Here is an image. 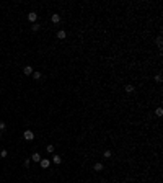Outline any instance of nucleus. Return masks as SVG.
Returning a JSON list of instances; mask_svg holds the SVG:
<instances>
[{
    "label": "nucleus",
    "instance_id": "nucleus-1",
    "mask_svg": "<svg viewBox=\"0 0 163 183\" xmlns=\"http://www.w3.org/2000/svg\"><path fill=\"white\" fill-rule=\"evenodd\" d=\"M23 137H25V141H33V139H34V132L28 129V131L23 132Z\"/></svg>",
    "mask_w": 163,
    "mask_h": 183
},
{
    "label": "nucleus",
    "instance_id": "nucleus-2",
    "mask_svg": "<svg viewBox=\"0 0 163 183\" xmlns=\"http://www.w3.org/2000/svg\"><path fill=\"white\" fill-rule=\"evenodd\" d=\"M28 20H29L31 23H36V20H38V13H36V11H29V13H28Z\"/></svg>",
    "mask_w": 163,
    "mask_h": 183
},
{
    "label": "nucleus",
    "instance_id": "nucleus-3",
    "mask_svg": "<svg viewBox=\"0 0 163 183\" xmlns=\"http://www.w3.org/2000/svg\"><path fill=\"white\" fill-rule=\"evenodd\" d=\"M23 74L25 75H33V67L31 65H25L23 67Z\"/></svg>",
    "mask_w": 163,
    "mask_h": 183
},
{
    "label": "nucleus",
    "instance_id": "nucleus-4",
    "mask_svg": "<svg viewBox=\"0 0 163 183\" xmlns=\"http://www.w3.org/2000/svg\"><path fill=\"white\" fill-rule=\"evenodd\" d=\"M39 165H41L43 168H49V165H51V162H49V159H41V162H39Z\"/></svg>",
    "mask_w": 163,
    "mask_h": 183
},
{
    "label": "nucleus",
    "instance_id": "nucleus-5",
    "mask_svg": "<svg viewBox=\"0 0 163 183\" xmlns=\"http://www.w3.org/2000/svg\"><path fill=\"white\" fill-rule=\"evenodd\" d=\"M93 170H95V172H101V170H104V165L101 164V162H96L95 167H93Z\"/></svg>",
    "mask_w": 163,
    "mask_h": 183
},
{
    "label": "nucleus",
    "instance_id": "nucleus-6",
    "mask_svg": "<svg viewBox=\"0 0 163 183\" xmlns=\"http://www.w3.org/2000/svg\"><path fill=\"white\" fill-rule=\"evenodd\" d=\"M57 38H59V39H65V38H67V33H65L64 29H59V31H57Z\"/></svg>",
    "mask_w": 163,
    "mask_h": 183
},
{
    "label": "nucleus",
    "instance_id": "nucleus-7",
    "mask_svg": "<svg viewBox=\"0 0 163 183\" xmlns=\"http://www.w3.org/2000/svg\"><path fill=\"white\" fill-rule=\"evenodd\" d=\"M52 162H54V164H62V157L60 155H52Z\"/></svg>",
    "mask_w": 163,
    "mask_h": 183
},
{
    "label": "nucleus",
    "instance_id": "nucleus-8",
    "mask_svg": "<svg viewBox=\"0 0 163 183\" xmlns=\"http://www.w3.org/2000/svg\"><path fill=\"white\" fill-rule=\"evenodd\" d=\"M51 20H52V23H59V21H60V15H59V13H54V15L51 17Z\"/></svg>",
    "mask_w": 163,
    "mask_h": 183
},
{
    "label": "nucleus",
    "instance_id": "nucleus-9",
    "mask_svg": "<svg viewBox=\"0 0 163 183\" xmlns=\"http://www.w3.org/2000/svg\"><path fill=\"white\" fill-rule=\"evenodd\" d=\"M31 160H33V162H41V155H39L38 152H34V154L31 155Z\"/></svg>",
    "mask_w": 163,
    "mask_h": 183
},
{
    "label": "nucleus",
    "instance_id": "nucleus-10",
    "mask_svg": "<svg viewBox=\"0 0 163 183\" xmlns=\"http://www.w3.org/2000/svg\"><path fill=\"white\" fill-rule=\"evenodd\" d=\"M46 150H47V154H52V152H54V146H52V144H47Z\"/></svg>",
    "mask_w": 163,
    "mask_h": 183
},
{
    "label": "nucleus",
    "instance_id": "nucleus-11",
    "mask_svg": "<svg viewBox=\"0 0 163 183\" xmlns=\"http://www.w3.org/2000/svg\"><path fill=\"white\" fill-rule=\"evenodd\" d=\"M157 46H158L160 49L163 47V41H162V36H158V38H157Z\"/></svg>",
    "mask_w": 163,
    "mask_h": 183
},
{
    "label": "nucleus",
    "instance_id": "nucleus-12",
    "mask_svg": "<svg viewBox=\"0 0 163 183\" xmlns=\"http://www.w3.org/2000/svg\"><path fill=\"white\" fill-rule=\"evenodd\" d=\"M111 155H113V152H111V150H104V154H103V157H104V159H111Z\"/></svg>",
    "mask_w": 163,
    "mask_h": 183
},
{
    "label": "nucleus",
    "instance_id": "nucleus-13",
    "mask_svg": "<svg viewBox=\"0 0 163 183\" xmlns=\"http://www.w3.org/2000/svg\"><path fill=\"white\" fill-rule=\"evenodd\" d=\"M31 29H33V31L36 33V31H39V29H41V26H39L38 23H33V26H31Z\"/></svg>",
    "mask_w": 163,
    "mask_h": 183
},
{
    "label": "nucleus",
    "instance_id": "nucleus-14",
    "mask_svg": "<svg viewBox=\"0 0 163 183\" xmlns=\"http://www.w3.org/2000/svg\"><path fill=\"white\" fill-rule=\"evenodd\" d=\"M41 77H43V75H41V72H33V79H36V80H39V79H41Z\"/></svg>",
    "mask_w": 163,
    "mask_h": 183
},
{
    "label": "nucleus",
    "instance_id": "nucleus-15",
    "mask_svg": "<svg viewBox=\"0 0 163 183\" xmlns=\"http://www.w3.org/2000/svg\"><path fill=\"white\" fill-rule=\"evenodd\" d=\"M126 92L127 93H132V92H134V87H132V85H126Z\"/></svg>",
    "mask_w": 163,
    "mask_h": 183
},
{
    "label": "nucleus",
    "instance_id": "nucleus-16",
    "mask_svg": "<svg viewBox=\"0 0 163 183\" xmlns=\"http://www.w3.org/2000/svg\"><path fill=\"white\" fill-rule=\"evenodd\" d=\"M155 114H157V116H162V114H163V110H162V108H157V110H155Z\"/></svg>",
    "mask_w": 163,
    "mask_h": 183
},
{
    "label": "nucleus",
    "instance_id": "nucleus-17",
    "mask_svg": "<svg viewBox=\"0 0 163 183\" xmlns=\"http://www.w3.org/2000/svg\"><path fill=\"white\" fill-rule=\"evenodd\" d=\"M155 82H162V75H160V74H157V75H155Z\"/></svg>",
    "mask_w": 163,
    "mask_h": 183
},
{
    "label": "nucleus",
    "instance_id": "nucleus-18",
    "mask_svg": "<svg viewBox=\"0 0 163 183\" xmlns=\"http://www.w3.org/2000/svg\"><path fill=\"white\" fill-rule=\"evenodd\" d=\"M8 155V152H7V150H2V152H0V157H7Z\"/></svg>",
    "mask_w": 163,
    "mask_h": 183
},
{
    "label": "nucleus",
    "instance_id": "nucleus-19",
    "mask_svg": "<svg viewBox=\"0 0 163 183\" xmlns=\"http://www.w3.org/2000/svg\"><path fill=\"white\" fill-rule=\"evenodd\" d=\"M29 164H31V160H29V159H26V160H25V167L28 168V167H29Z\"/></svg>",
    "mask_w": 163,
    "mask_h": 183
},
{
    "label": "nucleus",
    "instance_id": "nucleus-20",
    "mask_svg": "<svg viewBox=\"0 0 163 183\" xmlns=\"http://www.w3.org/2000/svg\"><path fill=\"white\" fill-rule=\"evenodd\" d=\"M2 129H5V123H3V121H0V131H2Z\"/></svg>",
    "mask_w": 163,
    "mask_h": 183
},
{
    "label": "nucleus",
    "instance_id": "nucleus-21",
    "mask_svg": "<svg viewBox=\"0 0 163 183\" xmlns=\"http://www.w3.org/2000/svg\"><path fill=\"white\" fill-rule=\"evenodd\" d=\"M0 137H2V131H0Z\"/></svg>",
    "mask_w": 163,
    "mask_h": 183
}]
</instances>
